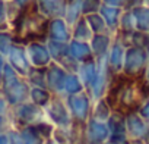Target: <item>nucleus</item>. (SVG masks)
Wrapping results in <instances>:
<instances>
[{
    "instance_id": "1",
    "label": "nucleus",
    "mask_w": 149,
    "mask_h": 144,
    "mask_svg": "<svg viewBox=\"0 0 149 144\" xmlns=\"http://www.w3.org/2000/svg\"><path fill=\"white\" fill-rule=\"evenodd\" d=\"M16 21L15 34L24 41L40 38L45 32L47 22L34 8H25Z\"/></svg>"
},
{
    "instance_id": "2",
    "label": "nucleus",
    "mask_w": 149,
    "mask_h": 144,
    "mask_svg": "<svg viewBox=\"0 0 149 144\" xmlns=\"http://www.w3.org/2000/svg\"><path fill=\"white\" fill-rule=\"evenodd\" d=\"M139 83L129 80L120 84L116 90V99H114V106L117 107H126L127 110L136 107L139 104Z\"/></svg>"
}]
</instances>
